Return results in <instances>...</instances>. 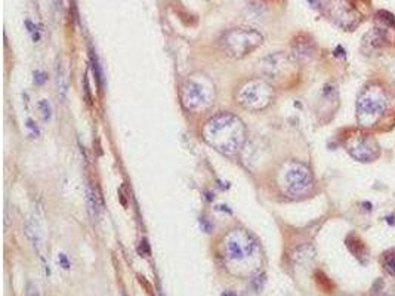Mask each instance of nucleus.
<instances>
[{"label":"nucleus","instance_id":"obj_11","mask_svg":"<svg viewBox=\"0 0 395 296\" xmlns=\"http://www.w3.org/2000/svg\"><path fill=\"white\" fill-rule=\"evenodd\" d=\"M88 202H89V209H90V212H92V216L98 219L102 207H101L99 196H98L96 190L92 188V187H88Z\"/></svg>","mask_w":395,"mask_h":296},{"label":"nucleus","instance_id":"obj_13","mask_svg":"<svg viewBox=\"0 0 395 296\" xmlns=\"http://www.w3.org/2000/svg\"><path fill=\"white\" fill-rule=\"evenodd\" d=\"M383 267L389 274L395 275V255H385L383 256Z\"/></svg>","mask_w":395,"mask_h":296},{"label":"nucleus","instance_id":"obj_8","mask_svg":"<svg viewBox=\"0 0 395 296\" xmlns=\"http://www.w3.org/2000/svg\"><path fill=\"white\" fill-rule=\"evenodd\" d=\"M347 150L358 161H374L380 156L377 142L366 134H360L350 138L347 142Z\"/></svg>","mask_w":395,"mask_h":296},{"label":"nucleus","instance_id":"obj_14","mask_svg":"<svg viewBox=\"0 0 395 296\" xmlns=\"http://www.w3.org/2000/svg\"><path fill=\"white\" fill-rule=\"evenodd\" d=\"M25 296H40V292H39V287L37 284L34 283H28L27 284V290H25Z\"/></svg>","mask_w":395,"mask_h":296},{"label":"nucleus","instance_id":"obj_6","mask_svg":"<svg viewBox=\"0 0 395 296\" xmlns=\"http://www.w3.org/2000/svg\"><path fill=\"white\" fill-rule=\"evenodd\" d=\"M263 43V36L247 27H237L225 31L219 39L222 52L231 58H244Z\"/></svg>","mask_w":395,"mask_h":296},{"label":"nucleus","instance_id":"obj_12","mask_svg":"<svg viewBox=\"0 0 395 296\" xmlns=\"http://www.w3.org/2000/svg\"><path fill=\"white\" fill-rule=\"evenodd\" d=\"M37 108L40 111V115L43 119V122H49L53 115V108H52V104L47 101V99H40L39 104H37Z\"/></svg>","mask_w":395,"mask_h":296},{"label":"nucleus","instance_id":"obj_5","mask_svg":"<svg viewBox=\"0 0 395 296\" xmlns=\"http://www.w3.org/2000/svg\"><path fill=\"white\" fill-rule=\"evenodd\" d=\"M278 185L290 197H305L314 187V176L307 164L290 160L278 172Z\"/></svg>","mask_w":395,"mask_h":296},{"label":"nucleus","instance_id":"obj_10","mask_svg":"<svg viewBox=\"0 0 395 296\" xmlns=\"http://www.w3.org/2000/svg\"><path fill=\"white\" fill-rule=\"evenodd\" d=\"M55 80H57V91L61 99H66L68 93V77H67L66 66L58 63L55 69Z\"/></svg>","mask_w":395,"mask_h":296},{"label":"nucleus","instance_id":"obj_17","mask_svg":"<svg viewBox=\"0 0 395 296\" xmlns=\"http://www.w3.org/2000/svg\"><path fill=\"white\" fill-rule=\"evenodd\" d=\"M58 261H61V264L64 265V268H68V261H67L66 256H64L63 253H61V255L58 256Z\"/></svg>","mask_w":395,"mask_h":296},{"label":"nucleus","instance_id":"obj_4","mask_svg":"<svg viewBox=\"0 0 395 296\" xmlns=\"http://www.w3.org/2000/svg\"><path fill=\"white\" fill-rule=\"evenodd\" d=\"M179 95L187 111L203 113L215 102V86L206 76L194 74L182 82Z\"/></svg>","mask_w":395,"mask_h":296},{"label":"nucleus","instance_id":"obj_9","mask_svg":"<svg viewBox=\"0 0 395 296\" xmlns=\"http://www.w3.org/2000/svg\"><path fill=\"white\" fill-rule=\"evenodd\" d=\"M289 69H290V66H287V60L281 53L269 55L268 58H265L262 61L263 74L268 79H280L278 76L281 73L289 71Z\"/></svg>","mask_w":395,"mask_h":296},{"label":"nucleus","instance_id":"obj_1","mask_svg":"<svg viewBox=\"0 0 395 296\" xmlns=\"http://www.w3.org/2000/svg\"><path fill=\"white\" fill-rule=\"evenodd\" d=\"M222 258L236 274L256 271L262 261V249L253 234L244 228H234L222 240Z\"/></svg>","mask_w":395,"mask_h":296},{"label":"nucleus","instance_id":"obj_3","mask_svg":"<svg viewBox=\"0 0 395 296\" xmlns=\"http://www.w3.org/2000/svg\"><path fill=\"white\" fill-rule=\"evenodd\" d=\"M395 114L394 93L380 83H369L357 99V122L364 129H383ZM395 122V120H394Z\"/></svg>","mask_w":395,"mask_h":296},{"label":"nucleus","instance_id":"obj_15","mask_svg":"<svg viewBox=\"0 0 395 296\" xmlns=\"http://www.w3.org/2000/svg\"><path fill=\"white\" fill-rule=\"evenodd\" d=\"M34 82H36L37 85H42L43 82H46V74L42 73V71H36V73H34Z\"/></svg>","mask_w":395,"mask_h":296},{"label":"nucleus","instance_id":"obj_16","mask_svg":"<svg viewBox=\"0 0 395 296\" xmlns=\"http://www.w3.org/2000/svg\"><path fill=\"white\" fill-rule=\"evenodd\" d=\"M27 128L33 131V135H34V137H39L40 131H39V128L36 126V123H34L33 120H28V122H27Z\"/></svg>","mask_w":395,"mask_h":296},{"label":"nucleus","instance_id":"obj_7","mask_svg":"<svg viewBox=\"0 0 395 296\" xmlns=\"http://www.w3.org/2000/svg\"><path fill=\"white\" fill-rule=\"evenodd\" d=\"M274 96V88L261 77L243 82L236 92V101L249 111H262L271 105Z\"/></svg>","mask_w":395,"mask_h":296},{"label":"nucleus","instance_id":"obj_2","mask_svg":"<svg viewBox=\"0 0 395 296\" xmlns=\"http://www.w3.org/2000/svg\"><path fill=\"white\" fill-rule=\"evenodd\" d=\"M201 137L207 145L219 151L220 154L233 157L244 145L246 128L236 114L222 111L212 115L204 123Z\"/></svg>","mask_w":395,"mask_h":296}]
</instances>
